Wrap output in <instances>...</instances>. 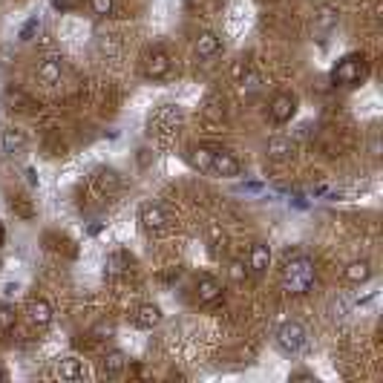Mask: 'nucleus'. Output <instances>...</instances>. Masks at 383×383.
Wrapping results in <instances>:
<instances>
[{
	"label": "nucleus",
	"instance_id": "15",
	"mask_svg": "<svg viewBox=\"0 0 383 383\" xmlns=\"http://www.w3.org/2000/svg\"><path fill=\"white\" fill-rule=\"evenodd\" d=\"M61 75H63V61L58 55H50V58H43L41 61V67H38V78L43 84H58L61 81Z\"/></svg>",
	"mask_w": 383,
	"mask_h": 383
},
{
	"label": "nucleus",
	"instance_id": "17",
	"mask_svg": "<svg viewBox=\"0 0 383 383\" xmlns=\"http://www.w3.org/2000/svg\"><path fill=\"white\" fill-rule=\"evenodd\" d=\"M314 23L320 32H331L334 26L340 23V9L334 3H320L317 6V14H314Z\"/></svg>",
	"mask_w": 383,
	"mask_h": 383
},
{
	"label": "nucleus",
	"instance_id": "7",
	"mask_svg": "<svg viewBox=\"0 0 383 383\" xmlns=\"http://www.w3.org/2000/svg\"><path fill=\"white\" fill-rule=\"evenodd\" d=\"M141 72H145V78H150V81H158V78H165L170 72V55L165 50H150L145 55V61H141Z\"/></svg>",
	"mask_w": 383,
	"mask_h": 383
},
{
	"label": "nucleus",
	"instance_id": "13",
	"mask_svg": "<svg viewBox=\"0 0 383 383\" xmlns=\"http://www.w3.org/2000/svg\"><path fill=\"white\" fill-rule=\"evenodd\" d=\"M294 150H297L294 141L291 138H282V136L271 138L268 145H265V153H268L271 162H289V158L294 156Z\"/></svg>",
	"mask_w": 383,
	"mask_h": 383
},
{
	"label": "nucleus",
	"instance_id": "9",
	"mask_svg": "<svg viewBox=\"0 0 383 383\" xmlns=\"http://www.w3.org/2000/svg\"><path fill=\"white\" fill-rule=\"evenodd\" d=\"M196 297L202 306H216V302L222 300V282L216 277H199L196 280Z\"/></svg>",
	"mask_w": 383,
	"mask_h": 383
},
{
	"label": "nucleus",
	"instance_id": "14",
	"mask_svg": "<svg viewBox=\"0 0 383 383\" xmlns=\"http://www.w3.org/2000/svg\"><path fill=\"white\" fill-rule=\"evenodd\" d=\"M133 323H136L138 329H147V331H150V329H156L158 323H162V309L153 306V302H145V306L136 309Z\"/></svg>",
	"mask_w": 383,
	"mask_h": 383
},
{
	"label": "nucleus",
	"instance_id": "19",
	"mask_svg": "<svg viewBox=\"0 0 383 383\" xmlns=\"http://www.w3.org/2000/svg\"><path fill=\"white\" fill-rule=\"evenodd\" d=\"M3 107H6V110H18V113H29V110H35V101H32L26 92L9 87V90L3 92Z\"/></svg>",
	"mask_w": 383,
	"mask_h": 383
},
{
	"label": "nucleus",
	"instance_id": "11",
	"mask_svg": "<svg viewBox=\"0 0 383 383\" xmlns=\"http://www.w3.org/2000/svg\"><path fill=\"white\" fill-rule=\"evenodd\" d=\"M0 147H3L6 156H18V153H23V147H26V136H23V130H18V127H3V133H0Z\"/></svg>",
	"mask_w": 383,
	"mask_h": 383
},
{
	"label": "nucleus",
	"instance_id": "2",
	"mask_svg": "<svg viewBox=\"0 0 383 383\" xmlns=\"http://www.w3.org/2000/svg\"><path fill=\"white\" fill-rule=\"evenodd\" d=\"M277 349L282 355H289V358H297V355H302L306 352V346H309V331H306V326L302 323H297V320H289V323H282L280 329H277Z\"/></svg>",
	"mask_w": 383,
	"mask_h": 383
},
{
	"label": "nucleus",
	"instance_id": "8",
	"mask_svg": "<svg viewBox=\"0 0 383 383\" xmlns=\"http://www.w3.org/2000/svg\"><path fill=\"white\" fill-rule=\"evenodd\" d=\"M268 113H271V118H274V124H289L297 113V99L291 92H277L274 99H271Z\"/></svg>",
	"mask_w": 383,
	"mask_h": 383
},
{
	"label": "nucleus",
	"instance_id": "4",
	"mask_svg": "<svg viewBox=\"0 0 383 383\" xmlns=\"http://www.w3.org/2000/svg\"><path fill=\"white\" fill-rule=\"evenodd\" d=\"M182 121H185V110L182 107H176V104H162V107L153 110L147 127H150V133H170V130H176Z\"/></svg>",
	"mask_w": 383,
	"mask_h": 383
},
{
	"label": "nucleus",
	"instance_id": "27",
	"mask_svg": "<svg viewBox=\"0 0 383 383\" xmlns=\"http://www.w3.org/2000/svg\"><path fill=\"white\" fill-rule=\"evenodd\" d=\"M14 329V311L9 306H0V331H12Z\"/></svg>",
	"mask_w": 383,
	"mask_h": 383
},
{
	"label": "nucleus",
	"instance_id": "29",
	"mask_svg": "<svg viewBox=\"0 0 383 383\" xmlns=\"http://www.w3.org/2000/svg\"><path fill=\"white\" fill-rule=\"evenodd\" d=\"M26 182H29V185H38V179H35V170H26Z\"/></svg>",
	"mask_w": 383,
	"mask_h": 383
},
{
	"label": "nucleus",
	"instance_id": "10",
	"mask_svg": "<svg viewBox=\"0 0 383 383\" xmlns=\"http://www.w3.org/2000/svg\"><path fill=\"white\" fill-rule=\"evenodd\" d=\"M271 268V248L265 242H253L248 251V271L251 274H265Z\"/></svg>",
	"mask_w": 383,
	"mask_h": 383
},
{
	"label": "nucleus",
	"instance_id": "31",
	"mask_svg": "<svg viewBox=\"0 0 383 383\" xmlns=\"http://www.w3.org/2000/svg\"><path fill=\"white\" fill-rule=\"evenodd\" d=\"M3 236H6V228H3V222H0V242H3Z\"/></svg>",
	"mask_w": 383,
	"mask_h": 383
},
{
	"label": "nucleus",
	"instance_id": "1",
	"mask_svg": "<svg viewBox=\"0 0 383 383\" xmlns=\"http://www.w3.org/2000/svg\"><path fill=\"white\" fill-rule=\"evenodd\" d=\"M314 280H317V268H314V260L306 257V253H294V257H289L280 268L282 289L289 294H294V297L309 294Z\"/></svg>",
	"mask_w": 383,
	"mask_h": 383
},
{
	"label": "nucleus",
	"instance_id": "22",
	"mask_svg": "<svg viewBox=\"0 0 383 383\" xmlns=\"http://www.w3.org/2000/svg\"><path fill=\"white\" fill-rule=\"evenodd\" d=\"M343 277H346L349 282H355V285L369 282V280H372V265L366 262V260H355V262H349V265H346Z\"/></svg>",
	"mask_w": 383,
	"mask_h": 383
},
{
	"label": "nucleus",
	"instance_id": "12",
	"mask_svg": "<svg viewBox=\"0 0 383 383\" xmlns=\"http://www.w3.org/2000/svg\"><path fill=\"white\" fill-rule=\"evenodd\" d=\"M26 317H29V323L32 326H38V329H46L52 323V306L46 300H32L29 302V309H26Z\"/></svg>",
	"mask_w": 383,
	"mask_h": 383
},
{
	"label": "nucleus",
	"instance_id": "5",
	"mask_svg": "<svg viewBox=\"0 0 383 383\" xmlns=\"http://www.w3.org/2000/svg\"><path fill=\"white\" fill-rule=\"evenodd\" d=\"M138 222H141V228H145L147 234H162L170 225V216L158 202H147V205H141Z\"/></svg>",
	"mask_w": 383,
	"mask_h": 383
},
{
	"label": "nucleus",
	"instance_id": "24",
	"mask_svg": "<svg viewBox=\"0 0 383 383\" xmlns=\"http://www.w3.org/2000/svg\"><path fill=\"white\" fill-rule=\"evenodd\" d=\"M41 26H43V23H41V18H38V14H35V18H29V21H26V23L21 26V32H18V38H21V41H32V38H35L38 32H41Z\"/></svg>",
	"mask_w": 383,
	"mask_h": 383
},
{
	"label": "nucleus",
	"instance_id": "25",
	"mask_svg": "<svg viewBox=\"0 0 383 383\" xmlns=\"http://www.w3.org/2000/svg\"><path fill=\"white\" fill-rule=\"evenodd\" d=\"M228 274H231V280H234V282H245L251 271H248V265H245V262L231 260V265H228Z\"/></svg>",
	"mask_w": 383,
	"mask_h": 383
},
{
	"label": "nucleus",
	"instance_id": "18",
	"mask_svg": "<svg viewBox=\"0 0 383 383\" xmlns=\"http://www.w3.org/2000/svg\"><path fill=\"white\" fill-rule=\"evenodd\" d=\"M55 375L61 377V380H81L84 377V366H81V360L78 358H61L58 360V366H55Z\"/></svg>",
	"mask_w": 383,
	"mask_h": 383
},
{
	"label": "nucleus",
	"instance_id": "30",
	"mask_svg": "<svg viewBox=\"0 0 383 383\" xmlns=\"http://www.w3.org/2000/svg\"><path fill=\"white\" fill-rule=\"evenodd\" d=\"M294 380H314L311 375H306V372H300V375H294Z\"/></svg>",
	"mask_w": 383,
	"mask_h": 383
},
{
	"label": "nucleus",
	"instance_id": "32",
	"mask_svg": "<svg viewBox=\"0 0 383 383\" xmlns=\"http://www.w3.org/2000/svg\"><path fill=\"white\" fill-rule=\"evenodd\" d=\"M0 380H3V369H0Z\"/></svg>",
	"mask_w": 383,
	"mask_h": 383
},
{
	"label": "nucleus",
	"instance_id": "3",
	"mask_svg": "<svg viewBox=\"0 0 383 383\" xmlns=\"http://www.w3.org/2000/svg\"><path fill=\"white\" fill-rule=\"evenodd\" d=\"M363 75H366L363 55H346V58H340L338 63H334L331 81L338 84V87H355V84H360Z\"/></svg>",
	"mask_w": 383,
	"mask_h": 383
},
{
	"label": "nucleus",
	"instance_id": "21",
	"mask_svg": "<svg viewBox=\"0 0 383 383\" xmlns=\"http://www.w3.org/2000/svg\"><path fill=\"white\" fill-rule=\"evenodd\" d=\"M130 265H133V257L127 251H113L107 257V274L110 277H121V274H127L130 271Z\"/></svg>",
	"mask_w": 383,
	"mask_h": 383
},
{
	"label": "nucleus",
	"instance_id": "16",
	"mask_svg": "<svg viewBox=\"0 0 383 383\" xmlns=\"http://www.w3.org/2000/svg\"><path fill=\"white\" fill-rule=\"evenodd\" d=\"M194 50H196L199 58H214V55L222 52V41H219L216 32H199V38H196V43H194Z\"/></svg>",
	"mask_w": 383,
	"mask_h": 383
},
{
	"label": "nucleus",
	"instance_id": "28",
	"mask_svg": "<svg viewBox=\"0 0 383 383\" xmlns=\"http://www.w3.org/2000/svg\"><path fill=\"white\" fill-rule=\"evenodd\" d=\"M52 6L61 9V12H70V9L75 6V0H52Z\"/></svg>",
	"mask_w": 383,
	"mask_h": 383
},
{
	"label": "nucleus",
	"instance_id": "26",
	"mask_svg": "<svg viewBox=\"0 0 383 383\" xmlns=\"http://www.w3.org/2000/svg\"><path fill=\"white\" fill-rule=\"evenodd\" d=\"M90 9H92V14H99V18H107V14H113L116 0H90Z\"/></svg>",
	"mask_w": 383,
	"mask_h": 383
},
{
	"label": "nucleus",
	"instance_id": "20",
	"mask_svg": "<svg viewBox=\"0 0 383 383\" xmlns=\"http://www.w3.org/2000/svg\"><path fill=\"white\" fill-rule=\"evenodd\" d=\"M211 158H214V147H194L187 150V165L199 170V173H207L211 176Z\"/></svg>",
	"mask_w": 383,
	"mask_h": 383
},
{
	"label": "nucleus",
	"instance_id": "23",
	"mask_svg": "<svg viewBox=\"0 0 383 383\" xmlns=\"http://www.w3.org/2000/svg\"><path fill=\"white\" fill-rule=\"evenodd\" d=\"M124 369H127L124 352H110V355L104 358V375H107V377H118Z\"/></svg>",
	"mask_w": 383,
	"mask_h": 383
},
{
	"label": "nucleus",
	"instance_id": "6",
	"mask_svg": "<svg viewBox=\"0 0 383 383\" xmlns=\"http://www.w3.org/2000/svg\"><path fill=\"white\" fill-rule=\"evenodd\" d=\"M239 173H242V165H239V158L228 150H216L214 147V158H211V176L216 179H236Z\"/></svg>",
	"mask_w": 383,
	"mask_h": 383
}]
</instances>
